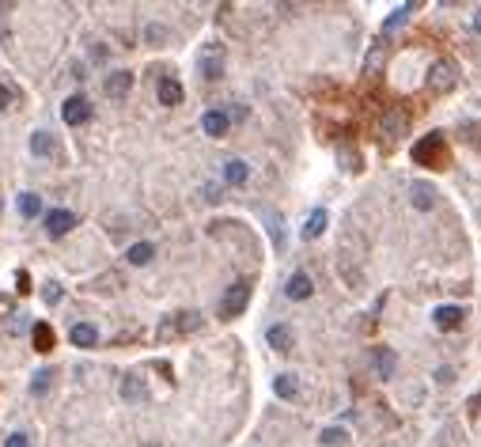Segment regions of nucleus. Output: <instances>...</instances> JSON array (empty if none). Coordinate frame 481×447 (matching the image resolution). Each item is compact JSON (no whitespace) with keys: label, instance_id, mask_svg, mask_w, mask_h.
<instances>
[{"label":"nucleus","instance_id":"1","mask_svg":"<svg viewBox=\"0 0 481 447\" xmlns=\"http://www.w3.org/2000/svg\"><path fill=\"white\" fill-rule=\"evenodd\" d=\"M224 64H227L224 42H205L201 53H198V69H201L205 80H220V76H224Z\"/></svg>","mask_w":481,"mask_h":447},{"label":"nucleus","instance_id":"2","mask_svg":"<svg viewBox=\"0 0 481 447\" xmlns=\"http://www.w3.org/2000/svg\"><path fill=\"white\" fill-rule=\"evenodd\" d=\"M413 159H417V163H429V167H443V163H447L443 133H429L424 140H417V145H413Z\"/></svg>","mask_w":481,"mask_h":447},{"label":"nucleus","instance_id":"3","mask_svg":"<svg viewBox=\"0 0 481 447\" xmlns=\"http://www.w3.org/2000/svg\"><path fill=\"white\" fill-rule=\"evenodd\" d=\"M247 303H250V285H247V281H235V285L227 288L224 303H220V315H224V319H235V315L247 311Z\"/></svg>","mask_w":481,"mask_h":447},{"label":"nucleus","instance_id":"4","mask_svg":"<svg viewBox=\"0 0 481 447\" xmlns=\"http://www.w3.org/2000/svg\"><path fill=\"white\" fill-rule=\"evenodd\" d=\"M458 84V72H455V64L451 61H436L432 64V72H429V87L436 95H443V91H451V87Z\"/></svg>","mask_w":481,"mask_h":447},{"label":"nucleus","instance_id":"5","mask_svg":"<svg viewBox=\"0 0 481 447\" xmlns=\"http://www.w3.org/2000/svg\"><path fill=\"white\" fill-rule=\"evenodd\" d=\"M61 118L69 125H84L87 118H91V103L84 99V95H72V99H64V106H61Z\"/></svg>","mask_w":481,"mask_h":447},{"label":"nucleus","instance_id":"6","mask_svg":"<svg viewBox=\"0 0 481 447\" xmlns=\"http://www.w3.org/2000/svg\"><path fill=\"white\" fill-rule=\"evenodd\" d=\"M76 227V213H69V209H50L46 213V232L57 239V235H69Z\"/></svg>","mask_w":481,"mask_h":447},{"label":"nucleus","instance_id":"7","mask_svg":"<svg viewBox=\"0 0 481 447\" xmlns=\"http://www.w3.org/2000/svg\"><path fill=\"white\" fill-rule=\"evenodd\" d=\"M106 95H111V99H125L129 95V87H133V72H125V69H118V72H111L106 76Z\"/></svg>","mask_w":481,"mask_h":447},{"label":"nucleus","instance_id":"8","mask_svg":"<svg viewBox=\"0 0 481 447\" xmlns=\"http://www.w3.org/2000/svg\"><path fill=\"white\" fill-rule=\"evenodd\" d=\"M69 337H72L76 349H95V345H99V330H95L91 322H76Z\"/></svg>","mask_w":481,"mask_h":447},{"label":"nucleus","instance_id":"9","mask_svg":"<svg viewBox=\"0 0 481 447\" xmlns=\"http://www.w3.org/2000/svg\"><path fill=\"white\" fill-rule=\"evenodd\" d=\"M122 398H125V402H145V398H148V387H145V379H140L137 372H129V375L122 379Z\"/></svg>","mask_w":481,"mask_h":447},{"label":"nucleus","instance_id":"10","mask_svg":"<svg viewBox=\"0 0 481 447\" xmlns=\"http://www.w3.org/2000/svg\"><path fill=\"white\" fill-rule=\"evenodd\" d=\"M284 292H288V300H307L311 292H315V285H311L307 273H292L288 285H284Z\"/></svg>","mask_w":481,"mask_h":447},{"label":"nucleus","instance_id":"11","mask_svg":"<svg viewBox=\"0 0 481 447\" xmlns=\"http://www.w3.org/2000/svg\"><path fill=\"white\" fill-rule=\"evenodd\" d=\"M201 129H205L209 137H224V133H227V114H224V111H205V114H201Z\"/></svg>","mask_w":481,"mask_h":447},{"label":"nucleus","instance_id":"12","mask_svg":"<svg viewBox=\"0 0 481 447\" xmlns=\"http://www.w3.org/2000/svg\"><path fill=\"white\" fill-rule=\"evenodd\" d=\"M436 326H440V330H455L458 322H463V307H455V303H447V307H436Z\"/></svg>","mask_w":481,"mask_h":447},{"label":"nucleus","instance_id":"13","mask_svg":"<svg viewBox=\"0 0 481 447\" xmlns=\"http://www.w3.org/2000/svg\"><path fill=\"white\" fill-rule=\"evenodd\" d=\"M371 364H375V372L387 379V375H395V364H398V356L390 353V349H375L371 353Z\"/></svg>","mask_w":481,"mask_h":447},{"label":"nucleus","instance_id":"14","mask_svg":"<svg viewBox=\"0 0 481 447\" xmlns=\"http://www.w3.org/2000/svg\"><path fill=\"white\" fill-rule=\"evenodd\" d=\"M326 224H330V216H326V209H315L307 216V224H303V239H319L326 232Z\"/></svg>","mask_w":481,"mask_h":447},{"label":"nucleus","instance_id":"15","mask_svg":"<svg viewBox=\"0 0 481 447\" xmlns=\"http://www.w3.org/2000/svg\"><path fill=\"white\" fill-rule=\"evenodd\" d=\"M409 198H413V205H417L421 213H429L432 205H436V198H432V186H429V182H413Z\"/></svg>","mask_w":481,"mask_h":447},{"label":"nucleus","instance_id":"16","mask_svg":"<svg viewBox=\"0 0 481 447\" xmlns=\"http://www.w3.org/2000/svg\"><path fill=\"white\" fill-rule=\"evenodd\" d=\"M159 103L163 106H179L182 103V84L179 80H159Z\"/></svg>","mask_w":481,"mask_h":447},{"label":"nucleus","instance_id":"17","mask_svg":"<svg viewBox=\"0 0 481 447\" xmlns=\"http://www.w3.org/2000/svg\"><path fill=\"white\" fill-rule=\"evenodd\" d=\"M247 174H250V171H247V163H243V159H227V163H224V179L232 182V186H243Z\"/></svg>","mask_w":481,"mask_h":447},{"label":"nucleus","instance_id":"18","mask_svg":"<svg viewBox=\"0 0 481 447\" xmlns=\"http://www.w3.org/2000/svg\"><path fill=\"white\" fill-rule=\"evenodd\" d=\"M152 254H156V247H152V243H133V247L125 250V258L133 261V266H148Z\"/></svg>","mask_w":481,"mask_h":447},{"label":"nucleus","instance_id":"19","mask_svg":"<svg viewBox=\"0 0 481 447\" xmlns=\"http://www.w3.org/2000/svg\"><path fill=\"white\" fill-rule=\"evenodd\" d=\"M30 152H35V156H53V133L38 129V133L30 137Z\"/></svg>","mask_w":481,"mask_h":447},{"label":"nucleus","instance_id":"20","mask_svg":"<svg viewBox=\"0 0 481 447\" xmlns=\"http://www.w3.org/2000/svg\"><path fill=\"white\" fill-rule=\"evenodd\" d=\"M19 213H23L27 220H35V216L42 213V198L38 193H19Z\"/></svg>","mask_w":481,"mask_h":447},{"label":"nucleus","instance_id":"21","mask_svg":"<svg viewBox=\"0 0 481 447\" xmlns=\"http://www.w3.org/2000/svg\"><path fill=\"white\" fill-rule=\"evenodd\" d=\"M409 16H413V4H398L395 12H390L387 19H383V30H395V27H402Z\"/></svg>","mask_w":481,"mask_h":447},{"label":"nucleus","instance_id":"22","mask_svg":"<svg viewBox=\"0 0 481 447\" xmlns=\"http://www.w3.org/2000/svg\"><path fill=\"white\" fill-rule=\"evenodd\" d=\"M273 390H277L281 398H292L300 390V379L296 375H277V379H273Z\"/></svg>","mask_w":481,"mask_h":447},{"label":"nucleus","instance_id":"23","mask_svg":"<svg viewBox=\"0 0 481 447\" xmlns=\"http://www.w3.org/2000/svg\"><path fill=\"white\" fill-rule=\"evenodd\" d=\"M261 216H266V227H269V235H273V243H284V220H281V213H273V209H266V213H261Z\"/></svg>","mask_w":481,"mask_h":447},{"label":"nucleus","instance_id":"24","mask_svg":"<svg viewBox=\"0 0 481 447\" xmlns=\"http://www.w3.org/2000/svg\"><path fill=\"white\" fill-rule=\"evenodd\" d=\"M269 345L281 349V353H284V349H292V330H288V326H273V330H269Z\"/></svg>","mask_w":481,"mask_h":447},{"label":"nucleus","instance_id":"25","mask_svg":"<svg viewBox=\"0 0 481 447\" xmlns=\"http://www.w3.org/2000/svg\"><path fill=\"white\" fill-rule=\"evenodd\" d=\"M53 383V372L50 368H42V372H35V379H30V395H46Z\"/></svg>","mask_w":481,"mask_h":447},{"label":"nucleus","instance_id":"26","mask_svg":"<svg viewBox=\"0 0 481 447\" xmlns=\"http://www.w3.org/2000/svg\"><path fill=\"white\" fill-rule=\"evenodd\" d=\"M35 349H42V353H46V349H53V330H50L46 322L35 326Z\"/></svg>","mask_w":481,"mask_h":447},{"label":"nucleus","instance_id":"27","mask_svg":"<svg viewBox=\"0 0 481 447\" xmlns=\"http://www.w3.org/2000/svg\"><path fill=\"white\" fill-rule=\"evenodd\" d=\"M201 326V315H193V311H182V319H179V330L182 334H193Z\"/></svg>","mask_w":481,"mask_h":447},{"label":"nucleus","instance_id":"28","mask_svg":"<svg viewBox=\"0 0 481 447\" xmlns=\"http://www.w3.org/2000/svg\"><path fill=\"white\" fill-rule=\"evenodd\" d=\"M145 38H148V46H163V42H167V30L152 23V27H145Z\"/></svg>","mask_w":481,"mask_h":447},{"label":"nucleus","instance_id":"29","mask_svg":"<svg viewBox=\"0 0 481 447\" xmlns=\"http://www.w3.org/2000/svg\"><path fill=\"white\" fill-rule=\"evenodd\" d=\"M42 300H46L50 307H53V303H61V285H57V281H50V285L42 288Z\"/></svg>","mask_w":481,"mask_h":447},{"label":"nucleus","instance_id":"30","mask_svg":"<svg viewBox=\"0 0 481 447\" xmlns=\"http://www.w3.org/2000/svg\"><path fill=\"white\" fill-rule=\"evenodd\" d=\"M341 440H345V432H341V429H326V432H322V443H330V447H334V443H341Z\"/></svg>","mask_w":481,"mask_h":447},{"label":"nucleus","instance_id":"31","mask_svg":"<svg viewBox=\"0 0 481 447\" xmlns=\"http://www.w3.org/2000/svg\"><path fill=\"white\" fill-rule=\"evenodd\" d=\"M8 447H30L27 432H12V436H8Z\"/></svg>","mask_w":481,"mask_h":447},{"label":"nucleus","instance_id":"32","mask_svg":"<svg viewBox=\"0 0 481 447\" xmlns=\"http://www.w3.org/2000/svg\"><path fill=\"white\" fill-rule=\"evenodd\" d=\"M8 106H12V87L0 84V111H8Z\"/></svg>","mask_w":481,"mask_h":447},{"label":"nucleus","instance_id":"33","mask_svg":"<svg viewBox=\"0 0 481 447\" xmlns=\"http://www.w3.org/2000/svg\"><path fill=\"white\" fill-rule=\"evenodd\" d=\"M436 379H440V383H451L455 375H451V368H440V372H436Z\"/></svg>","mask_w":481,"mask_h":447},{"label":"nucleus","instance_id":"34","mask_svg":"<svg viewBox=\"0 0 481 447\" xmlns=\"http://www.w3.org/2000/svg\"><path fill=\"white\" fill-rule=\"evenodd\" d=\"M205 198H209V201H220V186H205Z\"/></svg>","mask_w":481,"mask_h":447},{"label":"nucleus","instance_id":"35","mask_svg":"<svg viewBox=\"0 0 481 447\" xmlns=\"http://www.w3.org/2000/svg\"><path fill=\"white\" fill-rule=\"evenodd\" d=\"M474 30H477V35H481V8H477V12H474Z\"/></svg>","mask_w":481,"mask_h":447}]
</instances>
